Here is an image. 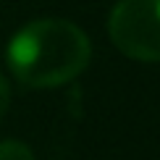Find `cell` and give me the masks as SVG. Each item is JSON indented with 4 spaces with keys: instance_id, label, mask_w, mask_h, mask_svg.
Returning <instances> with one entry per match:
<instances>
[{
    "instance_id": "1",
    "label": "cell",
    "mask_w": 160,
    "mask_h": 160,
    "mask_svg": "<svg viewBox=\"0 0 160 160\" xmlns=\"http://www.w3.org/2000/svg\"><path fill=\"white\" fill-rule=\"evenodd\" d=\"M89 58V37L66 18L32 21L8 45V68L32 89H50L76 79Z\"/></svg>"
},
{
    "instance_id": "2",
    "label": "cell",
    "mask_w": 160,
    "mask_h": 160,
    "mask_svg": "<svg viewBox=\"0 0 160 160\" xmlns=\"http://www.w3.org/2000/svg\"><path fill=\"white\" fill-rule=\"evenodd\" d=\"M110 39L123 55L160 61V0H118L108 21Z\"/></svg>"
},
{
    "instance_id": "3",
    "label": "cell",
    "mask_w": 160,
    "mask_h": 160,
    "mask_svg": "<svg viewBox=\"0 0 160 160\" xmlns=\"http://www.w3.org/2000/svg\"><path fill=\"white\" fill-rule=\"evenodd\" d=\"M0 160H37V158L24 142L5 139V142H0Z\"/></svg>"
},
{
    "instance_id": "4",
    "label": "cell",
    "mask_w": 160,
    "mask_h": 160,
    "mask_svg": "<svg viewBox=\"0 0 160 160\" xmlns=\"http://www.w3.org/2000/svg\"><path fill=\"white\" fill-rule=\"evenodd\" d=\"M8 105H11V84H8L5 76H0V121H3Z\"/></svg>"
}]
</instances>
